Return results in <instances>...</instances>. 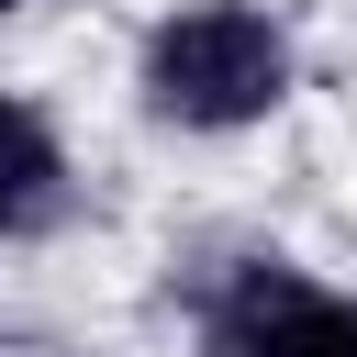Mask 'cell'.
<instances>
[{
	"label": "cell",
	"instance_id": "1",
	"mask_svg": "<svg viewBox=\"0 0 357 357\" xmlns=\"http://www.w3.org/2000/svg\"><path fill=\"white\" fill-rule=\"evenodd\" d=\"M290 78H301V56L268 0H178L134 45V89L167 134H245L290 100Z\"/></svg>",
	"mask_w": 357,
	"mask_h": 357
},
{
	"label": "cell",
	"instance_id": "2",
	"mask_svg": "<svg viewBox=\"0 0 357 357\" xmlns=\"http://www.w3.org/2000/svg\"><path fill=\"white\" fill-rule=\"evenodd\" d=\"M201 357H357V301L290 257H234L201 290Z\"/></svg>",
	"mask_w": 357,
	"mask_h": 357
},
{
	"label": "cell",
	"instance_id": "3",
	"mask_svg": "<svg viewBox=\"0 0 357 357\" xmlns=\"http://www.w3.org/2000/svg\"><path fill=\"white\" fill-rule=\"evenodd\" d=\"M67 212H78V167H67V134L45 123V100L0 89V245H45Z\"/></svg>",
	"mask_w": 357,
	"mask_h": 357
},
{
	"label": "cell",
	"instance_id": "4",
	"mask_svg": "<svg viewBox=\"0 0 357 357\" xmlns=\"http://www.w3.org/2000/svg\"><path fill=\"white\" fill-rule=\"evenodd\" d=\"M0 11H33V0H0Z\"/></svg>",
	"mask_w": 357,
	"mask_h": 357
}]
</instances>
